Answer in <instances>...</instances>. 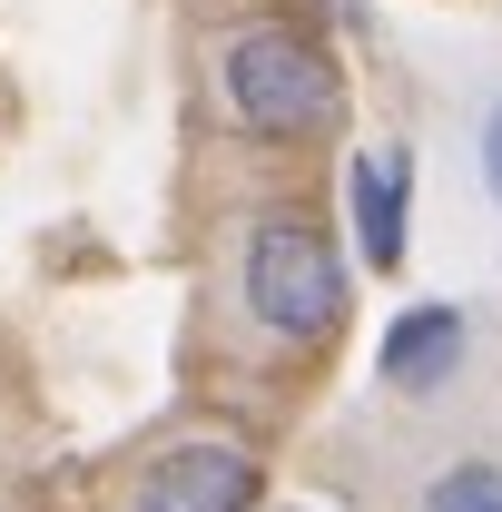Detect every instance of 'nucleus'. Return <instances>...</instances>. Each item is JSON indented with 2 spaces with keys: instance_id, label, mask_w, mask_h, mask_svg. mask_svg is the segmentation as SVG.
Masks as SVG:
<instances>
[{
  "instance_id": "1",
  "label": "nucleus",
  "mask_w": 502,
  "mask_h": 512,
  "mask_svg": "<svg viewBox=\"0 0 502 512\" xmlns=\"http://www.w3.org/2000/svg\"><path fill=\"white\" fill-rule=\"evenodd\" d=\"M237 306H247L276 345H325V335H345L355 276H345L335 227H315L296 207H266L247 237H237Z\"/></svg>"
},
{
  "instance_id": "2",
  "label": "nucleus",
  "mask_w": 502,
  "mask_h": 512,
  "mask_svg": "<svg viewBox=\"0 0 502 512\" xmlns=\"http://www.w3.org/2000/svg\"><path fill=\"white\" fill-rule=\"evenodd\" d=\"M217 109L247 138H315L345 119V69L286 20H247L217 40Z\"/></svg>"
},
{
  "instance_id": "3",
  "label": "nucleus",
  "mask_w": 502,
  "mask_h": 512,
  "mask_svg": "<svg viewBox=\"0 0 502 512\" xmlns=\"http://www.w3.org/2000/svg\"><path fill=\"white\" fill-rule=\"evenodd\" d=\"M256 503H266V473L237 444H168L128 493V512H256Z\"/></svg>"
},
{
  "instance_id": "4",
  "label": "nucleus",
  "mask_w": 502,
  "mask_h": 512,
  "mask_svg": "<svg viewBox=\"0 0 502 512\" xmlns=\"http://www.w3.org/2000/svg\"><path fill=\"white\" fill-rule=\"evenodd\" d=\"M345 207H355V256H365V266H404L414 148H355V158H345Z\"/></svg>"
},
{
  "instance_id": "5",
  "label": "nucleus",
  "mask_w": 502,
  "mask_h": 512,
  "mask_svg": "<svg viewBox=\"0 0 502 512\" xmlns=\"http://www.w3.org/2000/svg\"><path fill=\"white\" fill-rule=\"evenodd\" d=\"M463 355H473V316L463 306H404V316L384 325L375 375L394 394H443V384L463 375Z\"/></svg>"
},
{
  "instance_id": "6",
  "label": "nucleus",
  "mask_w": 502,
  "mask_h": 512,
  "mask_svg": "<svg viewBox=\"0 0 502 512\" xmlns=\"http://www.w3.org/2000/svg\"><path fill=\"white\" fill-rule=\"evenodd\" d=\"M414 512H502V463H443Z\"/></svg>"
},
{
  "instance_id": "7",
  "label": "nucleus",
  "mask_w": 502,
  "mask_h": 512,
  "mask_svg": "<svg viewBox=\"0 0 502 512\" xmlns=\"http://www.w3.org/2000/svg\"><path fill=\"white\" fill-rule=\"evenodd\" d=\"M473 158H483V197L502 207V99L483 109V138H473Z\"/></svg>"
}]
</instances>
